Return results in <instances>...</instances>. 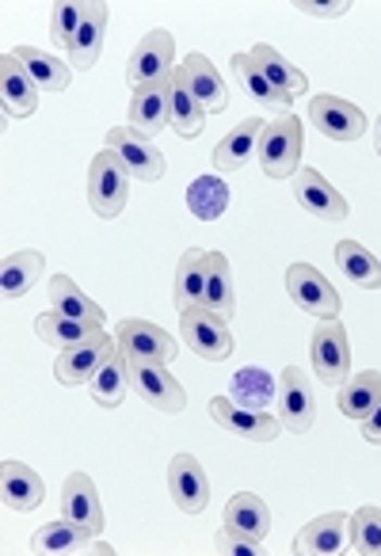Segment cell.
I'll return each instance as SVG.
<instances>
[{
    "mask_svg": "<svg viewBox=\"0 0 381 556\" xmlns=\"http://www.w3.org/2000/svg\"><path fill=\"white\" fill-rule=\"evenodd\" d=\"M259 168L271 179H294L302 168V123L294 115H282L267 123L259 138Z\"/></svg>",
    "mask_w": 381,
    "mask_h": 556,
    "instance_id": "obj_1",
    "label": "cell"
},
{
    "mask_svg": "<svg viewBox=\"0 0 381 556\" xmlns=\"http://www.w3.org/2000/svg\"><path fill=\"white\" fill-rule=\"evenodd\" d=\"M130 199V172L123 168L111 149H103L100 156H92V168H88V206L96 217H118Z\"/></svg>",
    "mask_w": 381,
    "mask_h": 556,
    "instance_id": "obj_2",
    "label": "cell"
},
{
    "mask_svg": "<svg viewBox=\"0 0 381 556\" xmlns=\"http://www.w3.org/2000/svg\"><path fill=\"white\" fill-rule=\"evenodd\" d=\"M115 343L126 366H168L179 355V343L149 320H123L115 328Z\"/></svg>",
    "mask_w": 381,
    "mask_h": 556,
    "instance_id": "obj_3",
    "label": "cell"
},
{
    "mask_svg": "<svg viewBox=\"0 0 381 556\" xmlns=\"http://www.w3.org/2000/svg\"><path fill=\"white\" fill-rule=\"evenodd\" d=\"M287 294L297 309L309 313V317H317V320H335L343 309L335 287L320 275L317 267H309V263H290L287 267Z\"/></svg>",
    "mask_w": 381,
    "mask_h": 556,
    "instance_id": "obj_4",
    "label": "cell"
},
{
    "mask_svg": "<svg viewBox=\"0 0 381 556\" xmlns=\"http://www.w3.org/2000/svg\"><path fill=\"white\" fill-rule=\"evenodd\" d=\"M179 336L187 340V348L195 351L206 363H221V358L233 355V332H229V320L214 317L211 309H183L179 313Z\"/></svg>",
    "mask_w": 381,
    "mask_h": 556,
    "instance_id": "obj_5",
    "label": "cell"
},
{
    "mask_svg": "<svg viewBox=\"0 0 381 556\" xmlns=\"http://www.w3.org/2000/svg\"><path fill=\"white\" fill-rule=\"evenodd\" d=\"M309 358H313V374H317L320 386H340V381H347L351 343L340 320H320L309 343Z\"/></svg>",
    "mask_w": 381,
    "mask_h": 556,
    "instance_id": "obj_6",
    "label": "cell"
},
{
    "mask_svg": "<svg viewBox=\"0 0 381 556\" xmlns=\"http://www.w3.org/2000/svg\"><path fill=\"white\" fill-rule=\"evenodd\" d=\"M172 58H176V39H172L168 31H161V27L149 31L145 39L138 42V50L130 54V65H126L130 88H145V85H156V80L176 77Z\"/></svg>",
    "mask_w": 381,
    "mask_h": 556,
    "instance_id": "obj_7",
    "label": "cell"
},
{
    "mask_svg": "<svg viewBox=\"0 0 381 556\" xmlns=\"http://www.w3.org/2000/svg\"><path fill=\"white\" fill-rule=\"evenodd\" d=\"M107 149L123 161V168L130 172V179H141V184H153V179L164 176V153L153 146V141L138 138L130 126H118V130H107Z\"/></svg>",
    "mask_w": 381,
    "mask_h": 556,
    "instance_id": "obj_8",
    "label": "cell"
},
{
    "mask_svg": "<svg viewBox=\"0 0 381 556\" xmlns=\"http://www.w3.org/2000/svg\"><path fill=\"white\" fill-rule=\"evenodd\" d=\"M309 123L332 141H358L366 134L363 111H358L355 103L340 100V96H328V92L309 100Z\"/></svg>",
    "mask_w": 381,
    "mask_h": 556,
    "instance_id": "obj_9",
    "label": "cell"
},
{
    "mask_svg": "<svg viewBox=\"0 0 381 556\" xmlns=\"http://www.w3.org/2000/svg\"><path fill=\"white\" fill-rule=\"evenodd\" d=\"M172 123V77L168 80H156V85L145 88H134L130 96V130L138 138L153 141L161 130H168Z\"/></svg>",
    "mask_w": 381,
    "mask_h": 556,
    "instance_id": "obj_10",
    "label": "cell"
},
{
    "mask_svg": "<svg viewBox=\"0 0 381 556\" xmlns=\"http://www.w3.org/2000/svg\"><path fill=\"white\" fill-rule=\"evenodd\" d=\"M211 419L221 427V431H233L249 442H275L282 434V424L267 412H252L233 404L229 396H214L211 401Z\"/></svg>",
    "mask_w": 381,
    "mask_h": 556,
    "instance_id": "obj_11",
    "label": "cell"
},
{
    "mask_svg": "<svg viewBox=\"0 0 381 556\" xmlns=\"http://www.w3.org/2000/svg\"><path fill=\"white\" fill-rule=\"evenodd\" d=\"M168 488L172 500L183 515H203L206 503H211V480H206L199 457L191 454H176L168 465Z\"/></svg>",
    "mask_w": 381,
    "mask_h": 556,
    "instance_id": "obj_12",
    "label": "cell"
},
{
    "mask_svg": "<svg viewBox=\"0 0 381 556\" xmlns=\"http://www.w3.org/2000/svg\"><path fill=\"white\" fill-rule=\"evenodd\" d=\"M290 191H294L297 206L309 210L313 217H325V222H343L347 217V199L317 168H297V176L290 179Z\"/></svg>",
    "mask_w": 381,
    "mask_h": 556,
    "instance_id": "obj_13",
    "label": "cell"
},
{
    "mask_svg": "<svg viewBox=\"0 0 381 556\" xmlns=\"http://www.w3.org/2000/svg\"><path fill=\"white\" fill-rule=\"evenodd\" d=\"M282 386V416L279 424L287 427L290 434H305L313 424H317V401H313V381L305 378L297 366H287L279 378Z\"/></svg>",
    "mask_w": 381,
    "mask_h": 556,
    "instance_id": "obj_14",
    "label": "cell"
},
{
    "mask_svg": "<svg viewBox=\"0 0 381 556\" xmlns=\"http://www.w3.org/2000/svg\"><path fill=\"white\" fill-rule=\"evenodd\" d=\"M176 77L191 88V96H195L203 111H226L229 108V88L206 54H187L183 65L176 70Z\"/></svg>",
    "mask_w": 381,
    "mask_h": 556,
    "instance_id": "obj_15",
    "label": "cell"
},
{
    "mask_svg": "<svg viewBox=\"0 0 381 556\" xmlns=\"http://www.w3.org/2000/svg\"><path fill=\"white\" fill-rule=\"evenodd\" d=\"M115 348H118L115 336L103 332V336H96V340L80 343V348L62 351V358L54 363V378L62 381V386H88V381H92V374L100 370V363Z\"/></svg>",
    "mask_w": 381,
    "mask_h": 556,
    "instance_id": "obj_16",
    "label": "cell"
},
{
    "mask_svg": "<svg viewBox=\"0 0 381 556\" xmlns=\"http://www.w3.org/2000/svg\"><path fill=\"white\" fill-rule=\"evenodd\" d=\"M39 88L27 77L24 62L16 54L0 58V103H4V115L9 118H27L39 108Z\"/></svg>",
    "mask_w": 381,
    "mask_h": 556,
    "instance_id": "obj_17",
    "label": "cell"
},
{
    "mask_svg": "<svg viewBox=\"0 0 381 556\" xmlns=\"http://www.w3.org/2000/svg\"><path fill=\"white\" fill-rule=\"evenodd\" d=\"M62 518L77 522L80 530H88L92 538L103 530L100 492H96V484L85 477V472H73V477H65V484H62Z\"/></svg>",
    "mask_w": 381,
    "mask_h": 556,
    "instance_id": "obj_18",
    "label": "cell"
},
{
    "mask_svg": "<svg viewBox=\"0 0 381 556\" xmlns=\"http://www.w3.org/2000/svg\"><path fill=\"white\" fill-rule=\"evenodd\" d=\"M130 381L141 393V401H149L156 412H168V416H179L187 408V393L176 378H172L164 366H130Z\"/></svg>",
    "mask_w": 381,
    "mask_h": 556,
    "instance_id": "obj_19",
    "label": "cell"
},
{
    "mask_svg": "<svg viewBox=\"0 0 381 556\" xmlns=\"http://www.w3.org/2000/svg\"><path fill=\"white\" fill-rule=\"evenodd\" d=\"M107 20H111L107 4H85V20H80L77 35H73V42H69V70L88 73L96 62H100Z\"/></svg>",
    "mask_w": 381,
    "mask_h": 556,
    "instance_id": "obj_20",
    "label": "cell"
},
{
    "mask_svg": "<svg viewBox=\"0 0 381 556\" xmlns=\"http://www.w3.org/2000/svg\"><path fill=\"white\" fill-rule=\"evenodd\" d=\"M0 492H4V507L16 510V515H27V510H35L42 503L47 488H42L39 472H31L16 457H4V465H0Z\"/></svg>",
    "mask_w": 381,
    "mask_h": 556,
    "instance_id": "obj_21",
    "label": "cell"
},
{
    "mask_svg": "<svg viewBox=\"0 0 381 556\" xmlns=\"http://www.w3.org/2000/svg\"><path fill=\"white\" fill-rule=\"evenodd\" d=\"M264 130H267L264 118H244V123H237L233 130L214 146V168L218 172H241L244 164L256 156Z\"/></svg>",
    "mask_w": 381,
    "mask_h": 556,
    "instance_id": "obj_22",
    "label": "cell"
},
{
    "mask_svg": "<svg viewBox=\"0 0 381 556\" xmlns=\"http://www.w3.org/2000/svg\"><path fill=\"white\" fill-rule=\"evenodd\" d=\"M347 526H351V515H343V510L320 515V518H313V522H305L294 548L297 553H325V556L343 553V548H347Z\"/></svg>",
    "mask_w": 381,
    "mask_h": 556,
    "instance_id": "obj_23",
    "label": "cell"
},
{
    "mask_svg": "<svg viewBox=\"0 0 381 556\" xmlns=\"http://www.w3.org/2000/svg\"><path fill=\"white\" fill-rule=\"evenodd\" d=\"M233 77H237V85H241V92L249 96V100H256L259 108L290 115V103L294 100H287V96H282L279 88L264 77V70H259L252 54H233Z\"/></svg>",
    "mask_w": 381,
    "mask_h": 556,
    "instance_id": "obj_24",
    "label": "cell"
},
{
    "mask_svg": "<svg viewBox=\"0 0 381 556\" xmlns=\"http://www.w3.org/2000/svg\"><path fill=\"white\" fill-rule=\"evenodd\" d=\"M203 309H211L214 317L233 320L237 313V294H233V267L221 252H206V302Z\"/></svg>",
    "mask_w": 381,
    "mask_h": 556,
    "instance_id": "obj_25",
    "label": "cell"
},
{
    "mask_svg": "<svg viewBox=\"0 0 381 556\" xmlns=\"http://www.w3.org/2000/svg\"><path fill=\"white\" fill-rule=\"evenodd\" d=\"M35 336H39L47 348L69 351V348H80V343L96 340V336H103V325H85V320L62 317V313H42V317L35 320Z\"/></svg>",
    "mask_w": 381,
    "mask_h": 556,
    "instance_id": "obj_26",
    "label": "cell"
},
{
    "mask_svg": "<svg viewBox=\"0 0 381 556\" xmlns=\"http://www.w3.org/2000/svg\"><path fill=\"white\" fill-rule=\"evenodd\" d=\"M42 270H47L42 252H31V248H24V252H12L9 260H4V267H0V290H4V302H16V298H24L27 290H31L35 282L42 278Z\"/></svg>",
    "mask_w": 381,
    "mask_h": 556,
    "instance_id": "obj_27",
    "label": "cell"
},
{
    "mask_svg": "<svg viewBox=\"0 0 381 556\" xmlns=\"http://www.w3.org/2000/svg\"><path fill=\"white\" fill-rule=\"evenodd\" d=\"M172 298H176L179 313L199 309L206 302V252H199V248L183 252V260L176 267V290H172Z\"/></svg>",
    "mask_w": 381,
    "mask_h": 556,
    "instance_id": "obj_28",
    "label": "cell"
},
{
    "mask_svg": "<svg viewBox=\"0 0 381 556\" xmlns=\"http://www.w3.org/2000/svg\"><path fill=\"white\" fill-rule=\"evenodd\" d=\"M226 526L237 533H249V538L264 541L271 533V510L259 495L252 492H237L233 500L226 503Z\"/></svg>",
    "mask_w": 381,
    "mask_h": 556,
    "instance_id": "obj_29",
    "label": "cell"
},
{
    "mask_svg": "<svg viewBox=\"0 0 381 556\" xmlns=\"http://www.w3.org/2000/svg\"><path fill=\"white\" fill-rule=\"evenodd\" d=\"M126 381H130V366H126V358L118 355V348H115L100 363V370L92 374L88 393H92V401L100 404V408H118L126 396Z\"/></svg>",
    "mask_w": 381,
    "mask_h": 556,
    "instance_id": "obj_30",
    "label": "cell"
},
{
    "mask_svg": "<svg viewBox=\"0 0 381 556\" xmlns=\"http://www.w3.org/2000/svg\"><path fill=\"white\" fill-rule=\"evenodd\" d=\"M335 263H340L343 275L363 290H381V260L363 248L358 240H340L335 244Z\"/></svg>",
    "mask_w": 381,
    "mask_h": 556,
    "instance_id": "obj_31",
    "label": "cell"
},
{
    "mask_svg": "<svg viewBox=\"0 0 381 556\" xmlns=\"http://www.w3.org/2000/svg\"><path fill=\"white\" fill-rule=\"evenodd\" d=\"M50 305H54V313H62V317L85 320V325H103V309L92 302V298L80 294L77 282H73L69 275L50 278Z\"/></svg>",
    "mask_w": 381,
    "mask_h": 556,
    "instance_id": "obj_32",
    "label": "cell"
},
{
    "mask_svg": "<svg viewBox=\"0 0 381 556\" xmlns=\"http://www.w3.org/2000/svg\"><path fill=\"white\" fill-rule=\"evenodd\" d=\"M229 401L252 412H267V404L275 401V378L259 366H244L229 381Z\"/></svg>",
    "mask_w": 381,
    "mask_h": 556,
    "instance_id": "obj_33",
    "label": "cell"
},
{
    "mask_svg": "<svg viewBox=\"0 0 381 556\" xmlns=\"http://www.w3.org/2000/svg\"><path fill=\"white\" fill-rule=\"evenodd\" d=\"M12 54L24 62L27 77L35 80V88H39V92H65V88H69L73 70L65 62L42 54V50H35V47H20V50H12Z\"/></svg>",
    "mask_w": 381,
    "mask_h": 556,
    "instance_id": "obj_34",
    "label": "cell"
},
{
    "mask_svg": "<svg viewBox=\"0 0 381 556\" xmlns=\"http://www.w3.org/2000/svg\"><path fill=\"white\" fill-rule=\"evenodd\" d=\"M381 401V374L378 370H363L340 389V412L355 424H363Z\"/></svg>",
    "mask_w": 381,
    "mask_h": 556,
    "instance_id": "obj_35",
    "label": "cell"
},
{
    "mask_svg": "<svg viewBox=\"0 0 381 556\" xmlns=\"http://www.w3.org/2000/svg\"><path fill=\"white\" fill-rule=\"evenodd\" d=\"M252 58H256V65L264 70V77L271 80V85L279 88L287 100H294V96H305V88H309V77H305L297 65H290L287 58L279 54V50H271V47H264V42H259V47L252 50Z\"/></svg>",
    "mask_w": 381,
    "mask_h": 556,
    "instance_id": "obj_36",
    "label": "cell"
},
{
    "mask_svg": "<svg viewBox=\"0 0 381 556\" xmlns=\"http://www.w3.org/2000/svg\"><path fill=\"white\" fill-rule=\"evenodd\" d=\"M229 199H233V194H229V187L221 184L218 176H199L187 187V210H191L199 222H218L229 210Z\"/></svg>",
    "mask_w": 381,
    "mask_h": 556,
    "instance_id": "obj_37",
    "label": "cell"
},
{
    "mask_svg": "<svg viewBox=\"0 0 381 556\" xmlns=\"http://www.w3.org/2000/svg\"><path fill=\"white\" fill-rule=\"evenodd\" d=\"M73 548H92V533L80 530L69 518L47 522L42 530H35V538H31V553H73Z\"/></svg>",
    "mask_w": 381,
    "mask_h": 556,
    "instance_id": "obj_38",
    "label": "cell"
},
{
    "mask_svg": "<svg viewBox=\"0 0 381 556\" xmlns=\"http://www.w3.org/2000/svg\"><path fill=\"white\" fill-rule=\"evenodd\" d=\"M172 130H176L179 138H199V134L206 130V111L199 108L191 88L179 77H172Z\"/></svg>",
    "mask_w": 381,
    "mask_h": 556,
    "instance_id": "obj_39",
    "label": "cell"
},
{
    "mask_svg": "<svg viewBox=\"0 0 381 556\" xmlns=\"http://www.w3.org/2000/svg\"><path fill=\"white\" fill-rule=\"evenodd\" d=\"M347 538L355 553H381V507H358L351 515Z\"/></svg>",
    "mask_w": 381,
    "mask_h": 556,
    "instance_id": "obj_40",
    "label": "cell"
},
{
    "mask_svg": "<svg viewBox=\"0 0 381 556\" xmlns=\"http://www.w3.org/2000/svg\"><path fill=\"white\" fill-rule=\"evenodd\" d=\"M80 20H85V4H58L54 16H50V42H54V47L69 50V42H73V35H77Z\"/></svg>",
    "mask_w": 381,
    "mask_h": 556,
    "instance_id": "obj_41",
    "label": "cell"
},
{
    "mask_svg": "<svg viewBox=\"0 0 381 556\" xmlns=\"http://www.w3.org/2000/svg\"><path fill=\"white\" fill-rule=\"evenodd\" d=\"M214 548H218V553H226V556H256V553H264V541L221 526V530L214 533Z\"/></svg>",
    "mask_w": 381,
    "mask_h": 556,
    "instance_id": "obj_42",
    "label": "cell"
},
{
    "mask_svg": "<svg viewBox=\"0 0 381 556\" xmlns=\"http://www.w3.org/2000/svg\"><path fill=\"white\" fill-rule=\"evenodd\" d=\"M297 12L305 16H320V20H335V16H347V0H297L294 4Z\"/></svg>",
    "mask_w": 381,
    "mask_h": 556,
    "instance_id": "obj_43",
    "label": "cell"
},
{
    "mask_svg": "<svg viewBox=\"0 0 381 556\" xmlns=\"http://www.w3.org/2000/svg\"><path fill=\"white\" fill-rule=\"evenodd\" d=\"M363 439L373 442V446H381V401H378V408L363 419Z\"/></svg>",
    "mask_w": 381,
    "mask_h": 556,
    "instance_id": "obj_44",
    "label": "cell"
},
{
    "mask_svg": "<svg viewBox=\"0 0 381 556\" xmlns=\"http://www.w3.org/2000/svg\"><path fill=\"white\" fill-rule=\"evenodd\" d=\"M88 553H115V548H111V541H92V548H88Z\"/></svg>",
    "mask_w": 381,
    "mask_h": 556,
    "instance_id": "obj_45",
    "label": "cell"
},
{
    "mask_svg": "<svg viewBox=\"0 0 381 556\" xmlns=\"http://www.w3.org/2000/svg\"><path fill=\"white\" fill-rule=\"evenodd\" d=\"M373 149H378V156H381V118H378V126H373Z\"/></svg>",
    "mask_w": 381,
    "mask_h": 556,
    "instance_id": "obj_46",
    "label": "cell"
}]
</instances>
